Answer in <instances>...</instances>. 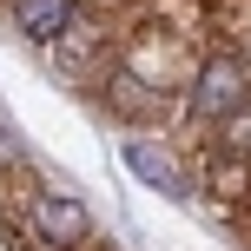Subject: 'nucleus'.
<instances>
[{
  "mask_svg": "<svg viewBox=\"0 0 251 251\" xmlns=\"http://www.w3.org/2000/svg\"><path fill=\"white\" fill-rule=\"evenodd\" d=\"M238 106H251V66L238 60V53H205L199 73H192V86L178 93V132H185L178 146L199 152Z\"/></svg>",
  "mask_w": 251,
  "mask_h": 251,
  "instance_id": "f257e3e1",
  "label": "nucleus"
},
{
  "mask_svg": "<svg viewBox=\"0 0 251 251\" xmlns=\"http://www.w3.org/2000/svg\"><path fill=\"white\" fill-rule=\"evenodd\" d=\"M0 172H20V152H13V132L0 126Z\"/></svg>",
  "mask_w": 251,
  "mask_h": 251,
  "instance_id": "423d86ee",
  "label": "nucleus"
},
{
  "mask_svg": "<svg viewBox=\"0 0 251 251\" xmlns=\"http://www.w3.org/2000/svg\"><path fill=\"white\" fill-rule=\"evenodd\" d=\"M126 165H132L146 185H159V192H185V172H178L172 146H159V139H146V132L126 139Z\"/></svg>",
  "mask_w": 251,
  "mask_h": 251,
  "instance_id": "39448f33",
  "label": "nucleus"
},
{
  "mask_svg": "<svg viewBox=\"0 0 251 251\" xmlns=\"http://www.w3.org/2000/svg\"><path fill=\"white\" fill-rule=\"evenodd\" d=\"M199 192H205L225 218H238V225L251 218V165H245V159H225V152L205 146V152H199Z\"/></svg>",
  "mask_w": 251,
  "mask_h": 251,
  "instance_id": "7ed1b4c3",
  "label": "nucleus"
},
{
  "mask_svg": "<svg viewBox=\"0 0 251 251\" xmlns=\"http://www.w3.org/2000/svg\"><path fill=\"white\" fill-rule=\"evenodd\" d=\"M245 238H251V218H245Z\"/></svg>",
  "mask_w": 251,
  "mask_h": 251,
  "instance_id": "0eeeda50",
  "label": "nucleus"
},
{
  "mask_svg": "<svg viewBox=\"0 0 251 251\" xmlns=\"http://www.w3.org/2000/svg\"><path fill=\"white\" fill-rule=\"evenodd\" d=\"M100 100H106V113H119L132 132H139V126H165V119H178V100H172V93H152L146 79L119 73V66L100 79Z\"/></svg>",
  "mask_w": 251,
  "mask_h": 251,
  "instance_id": "f03ea898",
  "label": "nucleus"
},
{
  "mask_svg": "<svg viewBox=\"0 0 251 251\" xmlns=\"http://www.w3.org/2000/svg\"><path fill=\"white\" fill-rule=\"evenodd\" d=\"M0 7H7V20L20 26L26 40H40V47H53V40L79 20V0H0Z\"/></svg>",
  "mask_w": 251,
  "mask_h": 251,
  "instance_id": "20e7f679",
  "label": "nucleus"
},
{
  "mask_svg": "<svg viewBox=\"0 0 251 251\" xmlns=\"http://www.w3.org/2000/svg\"><path fill=\"white\" fill-rule=\"evenodd\" d=\"M245 66H251V60H245Z\"/></svg>",
  "mask_w": 251,
  "mask_h": 251,
  "instance_id": "6e6552de",
  "label": "nucleus"
}]
</instances>
